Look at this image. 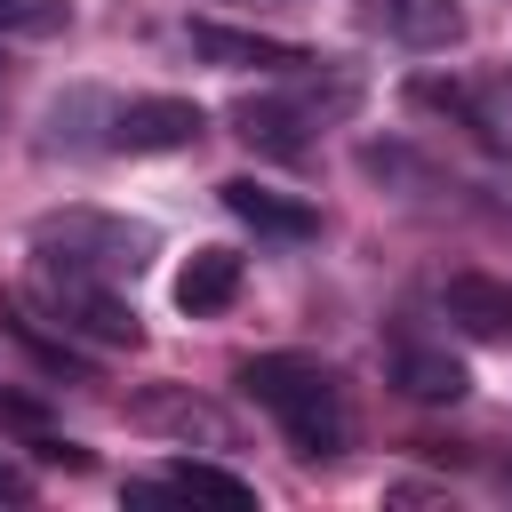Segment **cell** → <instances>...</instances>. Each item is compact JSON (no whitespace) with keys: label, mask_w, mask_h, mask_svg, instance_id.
<instances>
[{"label":"cell","mask_w":512,"mask_h":512,"mask_svg":"<svg viewBox=\"0 0 512 512\" xmlns=\"http://www.w3.org/2000/svg\"><path fill=\"white\" fill-rule=\"evenodd\" d=\"M128 496H136V504H152V496H184V504H224V512H248V504H256V488H248L240 472L208 464V456H168L152 480H128Z\"/></svg>","instance_id":"obj_7"},{"label":"cell","mask_w":512,"mask_h":512,"mask_svg":"<svg viewBox=\"0 0 512 512\" xmlns=\"http://www.w3.org/2000/svg\"><path fill=\"white\" fill-rule=\"evenodd\" d=\"M128 416H136L144 432H160V440H184V448H192V440H200V448H232V416H224L216 400H200L192 384H152Z\"/></svg>","instance_id":"obj_5"},{"label":"cell","mask_w":512,"mask_h":512,"mask_svg":"<svg viewBox=\"0 0 512 512\" xmlns=\"http://www.w3.org/2000/svg\"><path fill=\"white\" fill-rule=\"evenodd\" d=\"M408 96H416L424 112H448V120H456V128H472V136H496V120L480 112V96H472L464 80H440V72H424V80H416Z\"/></svg>","instance_id":"obj_15"},{"label":"cell","mask_w":512,"mask_h":512,"mask_svg":"<svg viewBox=\"0 0 512 512\" xmlns=\"http://www.w3.org/2000/svg\"><path fill=\"white\" fill-rule=\"evenodd\" d=\"M232 128H240V144H256V152H272V160H304V152H312V120L296 112L288 88L240 96V104H232Z\"/></svg>","instance_id":"obj_10"},{"label":"cell","mask_w":512,"mask_h":512,"mask_svg":"<svg viewBox=\"0 0 512 512\" xmlns=\"http://www.w3.org/2000/svg\"><path fill=\"white\" fill-rule=\"evenodd\" d=\"M240 392L288 432V448L304 456V464H328V456H344L352 448V408H344V384L320 368V360H304V352H256L248 368H240Z\"/></svg>","instance_id":"obj_1"},{"label":"cell","mask_w":512,"mask_h":512,"mask_svg":"<svg viewBox=\"0 0 512 512\" xmlns=\"http://www.w3.org/2000/svg\"><path fill=\"white\" fill-rule=\"evenodd\" d=\"M216 192H224V208H232L256 240H312V232H320V208H312V200H296V192H280V184L232 176V184H216Z\"/></svg>","instance_id":"obj_9"},{"label":"cell","mask_w":512,"mask_h":512,"mask_svg":"<svg viewBox=\"0 0 512 512\" xmlns=\"http://www.w3.org/2000/svg\"><path fill=\"white\" fill-rule=\"evenodd\" d=\"M184 48H192L200 64H224V72H296V64H304V48H296V40L240 32V24H208V16H192V24H184Z\"/></svg>","instance_id":"obj_6"},{"label":"cell","mask_w":512,"mask_h":512,"mask_svg":"<svg viewBox=\"0 0 512 512\" xmlns=\"http://www.w3.org/2000/svg\"><path fill=\"white\" fill-rule=\"evenodd\" d=\"M64 16V0H0V32H56Z\"/></svg>","instance_id":"obj_16"},{"label":"cell","mask_w":512,"mask_h":512,"mask_svg":"<svg viewBox=\"0 0 512 512\" xmlns=\"http://www.w3.org/2000/svg\"><path fill=\"white\" fill-rule=\"evenodd\" d=\"M8 88H16V72H8V56H0V112H8Z\"/></svg>","instance_id":"obj_18"},{"label":"cell","mask_w":512,"mask_h":512,"mask_svg":"<svg viewBox=\"0 0 512 512\" xmlns=\"http://www.w3.org/2000/svg\"><path fill=\"white\" fill-rule=\"evenodd\" d=\"M0 328H8V336H16V344H24L32 360H48L56 376H64V368H80V352H72V336H48V328H40V312H32V296H0Z\"/></svg>","instance_id":"obj_14"},{"label":"cell","mask_w":512,"mask_h":512,"mask_svg":"<svg viewBox=\"0 0 512 512\" xmlns=\"http://www.w3.org/2000/svg\"><path fill=\"white\" fill-rule=\"evenodd\" d=\"M24 496H32V472H24V464L0 448V504H24Z\"/></svg>","instance_id":"obj_17"},{"label":"cell","mask_w":512,"mask_h":512,"mask_svg":"<svg viewBox=\"0 0 512 512\" xmlns=\"http://www.w3.org/2000/svg\"><path fill=\"white\" fill-rule=\"evenodd\" d=\"M32 304L48 320H64V336H80V344H112V352L144 344V320L120 296V280H96V272H80L64 256H40V248H32Z\"/></svg>","instance_id":"obj_2"},{"label":"cell","mask_w":512,"mask_h":512,"mask_svg":"<svg viewBox=\"0 0 512 512\" xmlns=\"http://www.w3.org/2000/svg\"><path fill=\"white\" fill-rule=\"evenodd\" d=\"M32 248L128 288V280L152 264V248H160V240H152V224L112 216V208H56V216H40V224H32Z\"/></svg>","instance_id":"obj_3"},{"label":"cell","mask_w":512,"mask_h":512,"mask_svg":"<svg viewBox=\"0 0 512 512\" xmlns=\"http://www.w3.org/2000/svg\"><path fill=\"white\" fill-rule=\"evenodd\" d=\"M232 296H240V256H232V248H192L184 272H176V312L208 320V312H224Z\"/></svg>","instance_id":"obj_13"},{"label":"cell","mask_w":512,"mask_h":512,"mask_svg":"<svg viewBox=\"0 0 512 512\" xmlns=\"http://www.w3.org/2000/svg\"><path fill=\"white\" fill-rule=\"evenodd\" d=\"M360 16L400 48H456L464 40V8L456 0H360Z\"/></svg>","instance_id":"obj_11"},{"label":"cell","mask_w":512,"mask_h":512,"mask_svg":"<svg viewBox=\"0 0 512 512\" xmlns=\"http://www.w3.org/2000/svg\"><path fill=\"white\" fill-rule=\"evenodd\" d=\"M392 392L416 400V408H456V400L472 392V376H464V360L440 352V344H400V352H392Z\"/></svg>","instance_id":"obj_12"},{"label":"cell","mask_w":512,"mask_h":512,"mask_svg":"<svg viewBox=\"0 0 512 512\" xmlns=\"http://www.w3.org/2000/svg\"><path fill=\"white\" fill-rule=\"evenodd\" d=\"M440 320L472 344H512V288L488 272H448L440 280Z\"/></svg>","instance_id":"obj_8"},{"label":"cell","mask_w":512,"mask_h":512,"mask_svg":"<svg viewBox=\"0 0 512 512\" xmlns=\"http://www.w3.org/2000/svg\"><path fill=\"white\" fill-rule=\"evenodd\" d=\"M200 128H208V112L192 96H128L112 112V152H184V144H200Z\"/></svg>","instance_id":"obj_4"}]
</instances>
